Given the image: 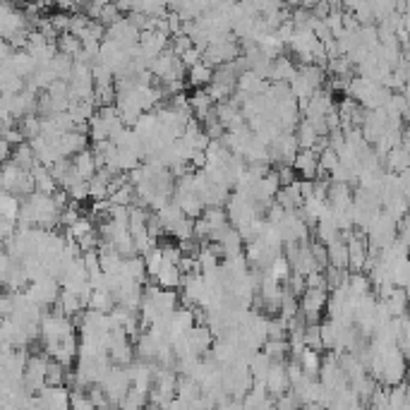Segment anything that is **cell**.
I'll use <instances>...</instances> for the list:
<instances>
[{"instance_id": "3", "label": "cell", "mask_w": 410, "mask_h": 410, "mask_svg": "<svg viewBox=\"0 0 410 410\" xmlns=\"http://www.w3.org/2000/svg\"><path fill=\"white\" fill-rule=\"evenodd\" d=\"M238 53H240L238 39L233 34H228L219 41H211V44L202 51V60L209 63L211 67H216V65H223V63H231Z\"/></svg>"}, {"instance_id": "12", "label": "cell", "mask_w": 410, "mask_h": 410, "mask_svg": "<svg viewBox=\"0 0 410 410\" xmlns=\"http://www.w3.org/2000/svg\"><path fill=\"white\" fill-rule=\"evenodd\" d=\"M180 276H183V274H180V269H178V264H173V262H166L163 259V264H161L159 267V271L154 274V283L157 285H161V288H178L180 285Z\"/></svg>"}, {"instance_id": "13", "label": "cell", "mask_w": 410, "mask_h": 410, "mask_svg": "<svg viewBox=\"0 0 410 410\" xmlns=\"http://www.w3.org/2000/svg\"><path fill=\"white\" fill-rule=\"evenodd\" d=\"M188 103H190L192 118H197L199 123L204 121V118L211 113V108H214V101H211L209 94L204 91V87H202V89H197L192 96H188Z\"/></svg>"}, {"instance_id": "31", "label": "cell", "mask_w": 410, "mask_h": 410, "mask_svg": "<svg viewBox=\"0 0 410 410\" xmlns=\"http://www.w3.org/2000/svg\"><path fill=\"white\" fill-rule=\"evenodd\" d=\"M89 231H94V221L89 219V216H80L72 226H67V235L65 238H72V240H80L82 235H87Z\"/></svg>"}, {"instance_id": "34", "label": "cell", "mask_w": 410, "mask_h": 410, "mask_svg": "<svg viewBox=\"0 0 410 410\" xmlns=\"http://www.w3.org/2000/svg\"><path fill=\"white\" fill-rule=\"evenodd\" d=\"M303 344L308 348H314V350H324V348H321V339H319V324H305Z\"/></svg>"}, {"instance_id": "33", "label": "cell", "mask_w": 410, "mask_h": 410, "mask_svg": "<svg viewBox=\"0 0 410 410\" xmlns=\"http://www.w3.org/2000/svg\"><path fill=\"white\" fill-rule=\"evenodd\" d=\"M65 192H67V199H72V202L89 199V180H77V183H72Z\"/></svg>"}, {"instance_id": "38", "label": "cell", "mask_w": 410, "mask_h": 410, "mask_svg": "<svg viewBox=\"0 0 410 410\" xmlns=\"http://www.w3.org/2000/svg\"><path fill=\"white\" fill-rule=\"evenodd\" d=\"M15 264V259L10 257L5 250H0V288L5 285V278H8V271H10V267Z\"/></svg>"}, {"instance_id": "11", "label": "cell", "mask_w": 410, "mask_h": 410, "mask_svg": "<svg viewBox=\"0 0 410 410\" xmlns=\"http://www.w3.org/2000/svg\"><path fill=\"white\" fill-rule=\"evenodd\" d=\"M32 178H34V190L36 192H44V195H53L55 190H58V183H55V178L51 175L48 166L44 163H36L32 166Z\"/></svg>"}, {"instance_id": "23", "label": "cell", "mask_w": 410, "mask_h": 410, "mask_svg": "<svg viewBox=\"0 0 410 410\" xmlns=\"http://www.w3.org/2000/svg\"><path fill=\"white\" fill-rule=\"evenodd\" d=\"M264 271L269 274V276H274V278H278V281H285V278L290 276V271H293V269H290V262L288 259H285V254L281 252V254H276V257L271 259V264H269L267 269H264Z\"/></svg>"}, {"instance_id": "16", "label": "cell", "mask_w": 410, "mask_h": 410, "mask_svg": "<svg viewBox=\"0 0 410 410\" xmlns=\"http://www.w3.org/2000/svg\"><path fill=\"white\" fill-rule=\"evenodd\" d=\"M113 305H116V298H113L111 290L103 285V288H91V295L87 300V308L96 310V312H111Z\"/></svg>"}, {"instance_id": "20", "label": "cell", "mask_w": 410, "mask_h": 410, "mask_svg": "<svg viewBox=\"0 0 410 410\" xmlns=\"http://www.w3.org/2000/svg\"><path fill=\"white\" fill-rule=\"evenodd\" d=\"M269 365H271V357H269L264 350H262V353L254 350L252 355H250V360H247V370H250L252 379H259V382H264Z\"/></svg>"}, {"instance_id": "37", "label": "cell", "mask_w": 410, "mask_h": 410, "mask_svg": "<svg viewBox=\"0 0 410 410\" xmlns=\"http://www.w3.org/2000/svg\"><path fill=\"white\" fill-rule=\"evenodd\" d=\"M178 58H180V63H183L185 67H190V65H195L197 60H202V51L197 48V46H190V48L183 51Z\"/></svg>"}, {"instance_id": "17", "label": "cell", "mask_w": 410, "mask_h": 410, "mask_svg": "<svg viewBox=\"0 0 410 410\" xmlns=\"http://www.w3.org/2000/svg\"><path fill=\"white\" fill-rule=\"evenodd\" d=\"M298 365L305 377H317L319 375V367H321V350L305 348V350L298 355Z\"/></svg>"}, {"instance_id": "8", "label": "cell", "mask_w": 410, "mask_h": 410, "mask_svg": "<svg viewBox=\"0 0 410 410\" xmlns=\"http://www.w3.org/2000/svg\"><path fill=\"white\" fill-rule=\"evenodd\" d=\"M269 87V82L264 80V77H259L257 72L252 70H245L238 75L235 80V89L242 91V94H250V96H257V94H264Z\"/></svg>"}, {"instance_id": "32", "label": "cell", "mask_w": 410, "mask_h": 410, "mask_svg": "<svg viewBox=\"0 0 410 410\" xmlns=\"http://www.w3.org/2000/svg\"><path fill=\"white\" fill-rule=\"evenodd\" d=\"M65 370L67 367L60 365L58 360L48 357V362H46V384H65Z\"/></svg>"}, {"instance_id": "5", "label": "cell", "mask_w": 410, "mask_h": 410, "mask_svg": "<svg viewBox=\"0 0 410 410\" xmlns=\"http://www.w3.org/2000/svg\"><path fill=\"white\" fill-rule=\"evenodd\" d=\"M264 386H267L269 396H271L274 401L288 391L290 382H288V375H285V360H271V365H269V370H267V377H264Z\"/></svg>"}, {"instance_id": "22", "label": "cell", "mask_w": 410, "mask_h": 410, "mask_svg": "<svg viewBox=\"0 0 410 410\" xmlns=\"http://www.w3.org/2000/svg\"><path fill=\"white\" fill-rule=\"evenodd\" d=\"M259 350L267 353L271 360H285V357H288L290 346H288V339H267Z\"/></svg>"}, {"instance_id": "4", "label": "cell", "mask_w": 410, "mask_h": 410, "mask_svg": "<svg viewBox=\"0 0 410 410\" xmlns=\"http://www.w3.org/2000/svg\"><path fill=\"white\" fill-rule=\"evenodd\" d=\"M27 295L36 305H41V308H51V305H55V300H58V295H60L58 278L46 274V276L36 278V281H29Z\"/></svg>"}, {"instance_id": "36", "label": "cell", "mask_w": 410, "mask_h": 410, "mask_svg": "<svg viewBox=\"0 0 410 410\" xmlns=\"http://www.w3.org/2000/svg\"><path fill=\"white\" fill-rule=\"evenodd\" d=\"M118 17H121V8H118L116 3H106V5H101V12H98V22H101L103 27H108V24H113Z\"/></svg>"}, {"instance_id": "39", "label": "cell", "mask_w": 410, "mask_h": 410, "mask_svg": "<svg viewBox=\"0 0 410 410\" xmlns=\"http://www.w3.org/2000/svg\"><path fill=\"white\" fill-rule=\"evenodd\" d=\"M10 152H12V147H10V144H8V142H5V139H3V137H0V166H3V163H5V161H8V159H10Z\"/></svg>"}, {"instance_id": "6", "label": "cell", "mask_w": 410, "mask_h": 410, "mask_svg": "<svg viewBox=\"0 0 410 410\" xmlns=\"http://www.w3.org/2000/svg\"><path fill=\"white\" fill-rule=\"evenodd\" d=\"M317 154L319 152H314V149H298V152H295L290 166H293V170L300 178H305V180L317 178Z\"/></svg>"}, {"instance_id": "9", "label": "cell", "mask_w": 410, "mask_h": 410, "mask_svg": "<svg viewBox=\"0 0 410 410\" xmlns=\"http://www.w3.org/2000/svg\"><path fill=\"white\" fill-rule=\"evenodd\" d=\"M188 341H190V346L195 348L197 355L202 357L204 353L211 350V344H214V334H211V329L206 324H195L188 331Z\"/></svg>"}, {"instance_id": "7", "label": "cell", "mask_w": 410, "mask_h": 410, "mask_svg": "<svg viewBox=\"0 0 410 410\" xmlns=\"http://www.w3.org/2000/svg\"><path fill=\"white\" fill-rule=\"evenodd\" d=\"M84 147H87V132H80V130H70V132H63L58 137V152L63 159L75 157Z\"/></svg>"}, {"instance_id": "15", "label": "cell", "mask_w": 410, "mask_h": 410, "mask_svg": "<svg viewBox=\"0 0 410 410\" xmlns=\"http://www.w3.org/2000/svg\"><path fill=\"white\" fill-rule=\"evenodd\" d=\"M211 77H214V67H211L209 63H204V60H197L195 65L188 67V80H190V84L195 87V89L206 87L211 82Z\"/></svg>"}, {"instance_id": "21", "label": "cell", "mask_w": 410, "mask_h": 410, "mask_svg": "<svg viewBox=\"0 0 410 410\" xmlns=\"http://www.w3.org/2000/svg\"><path fill=\"white\" fill-rule=\"evenodd\" d=\"M19 216V197L12 192H0V219L17 221Z\"/></svg>"}, {"instance_id": "14", "label": "cell", "mask_w": 410, "mask_h": 410, "mask_svg": "<svg viewBox=\"0 0 410 410\" xmlns=\"http://www.w3.org/2000/svg\"><path fill=\"white\" fill-rule=\"evenodd\" d=\"M295 63L288 58V55H276V58L271 60V72H269V80L271 82H288L290 77L295 75Z\"/></svg>"}, {"instance_id": "24", "label": "cell", "mask_w": 410, "mask_h": 410, "mask_svg": "<svg viewBox=\"0 0 410 410\" xmlns=\"http://www.w3.org/2000/svg\"><path fill=\"white\" fill-rule=\"evenodd\" d=\"M55 46H58L60 53L75 58V55L82 51V39H77V36L70 32H63V34H58V39H55Z\"/></svg>"}, {"instance_id": "18", "label": "cell", "mask_w": 410, "mask_h": 410, "mask_svg": "<svg viewBox=\"0 0 410 410\" xmlns=\"http://www.w3.org/2000/svg\"><path fill=\"white\" fill-rule=\"evenodd\" d=\"M326 257H329V264L336 269H348V245L344 238H336L326 245Z\"/></svg>"}, {"instance_id": "26", "label": "cell", "mask_w": 410, "mask_h": 410, "mask_svg": "<svg viewBox=\"0 0 410 410\" xmlns=\"http://www.w3.org/2000/svg\"><path fill=\"white\" fill-rule=\"evenodd\" d=\"M170 238H175V240H188V238H195V219H190V216H183L178 223H173L168 231Z\"/></svg>"}, {"instance_id": "29", "label": "cell", "mask_w": 410, "mask_h": 410, "mask_svg": "<svg viewBox=\"0 0 410 410\" xmlns=\"http://www.w3.org/2000/svg\"><path fill=\"white\" fill-rule=\"evenodd\" d=\"M295 139H298V147L300 149H312L314 147V139H317V132L314 127L310 125L308 121H303L295 130Z\"/></svg>"}, {"instance_id": "1", "label": "cell", "mask_w": 410, "mask_h": 410, "mask_svg": "<svg viewBox=\"0 0 410 410\" xmlns=\"http://www.w3.org/2000/svg\"><path fill=\"white\" fill-rule=\"evenodd\" d=\"M346 96H350L353 101H357L362 108H382L386 103V98L391 96V89L384 84H379L375 80H367V77H350L348 82Z\"/></svg>"}, {"instance_id": "19", "label": "cell", "mask_w": 410, "mask_h": 410, "mask_svg": "<svg viewBox=\"0 0 410 410\" xmlns=\"http://www.w3.org/2000/svg\"><path fill=\"white\" fill-rule=\"evenodd\" d=\"M10 161H12L17 168L32 170V166L36 163V157H34V149L29 147L27 139H24V142H19L17 147H12V152H10Z\"/></svg>"}, {"instance_id": "35", "label": "cell", "mask_w": 410, "mask_h": 410, "mask_svg": "<svg viewBox=\"0 0 410 410\" xmlns=\"http://www.w3.org/2000/svg\"><path fill=\"white\" fill-rule=\"evenodd\" d=\"M70 406L80 410H91L94 403H91L89 393H84V389H70Z\"/></svg>"}, {"instance_id": "2", "label": "cell", "mask_w": 410, "mask_h": 410, "mask_svg": "<svg viewBox=\"0 0 410 410\" xmlns=\"http://www.w3.org/2000/svg\"><path fill=\"white\" fill-rule=\"evenodd\" d=\"M326 298H329V290L326 288H305L300 295L298 305H300V314H303L305 324H319L321 314L326 308Z\"/></svg>"}, {"instance_id": "28", "label": "cell", "mask_w": 410, "mask_h": 410, "mask_svg": "<svg viewBox=\"0 0 410 410\" xmlns=\"http://www.w3.org/2000/svg\"><path fill=\"white\" fill-rule=\"evenodd\" d=\"M336 336H339V331H336V324L329 317H326L324 321H319V339H321V348H324V350H334Z\"/></svg>"}, {"instance_id": "10", "label": "cell", "mask_w": 410, "mask_h": 410, "mask_svg": "<svg viewBox=\"0 0 410 410\" xmlns=\"http://www.w3.org/2000/svg\"><path fill=\"white\" fill-rule=\"evenodd\" d=\"M72 159V168H75V173L80 175L82 180H91L94 178V173H96V159H94V152L91 149H82V152H77L75 157H70Z\"/></svg>"}, {"instance_id": "30", "label": "cell", "mask_w": 410, "mask_h": 410, "mask_svg": "<svg viewBox=\"0 0 410 410\" xmlns=\"http://www.w3.org/2000/svg\"><path fill=\"white\" fill-rule=\"evenodd\" d=\"M19 132H22L24 139H32L41 132V118L36 113H29V116L19 118Z\"/></svg>"}, {"instance_id": "27", "label": "cell", "mask_w": 410, "mask_h": 410, "mask_svg": "<svg viewBox=\"0 0 410 410\" xmlns=\"http://www.w3.org/2000/svg\"><path fill=\"white\" fill-rule=\"evenodd\" d=\"M48 67L55 72V77H58V80H65L67 82V77H70V70H72V58L58 51V53H55L53 58L48 60Z\"/></svg>"}, {"instance_id": "25", "label": "cell", "mask_w": 410, "mask_h": 410, "mask_svg": "<svg viewBox=\"0 0 410 410\" xmlns=\"http://www.w3.org/2000/svg\"><path fill=\"white\" fill-rule=\"evenodd\" d=\"M384 303H386V310L391 317L406 314V288H393L391 295H389Z\"/></svg>"}]
</instances>
